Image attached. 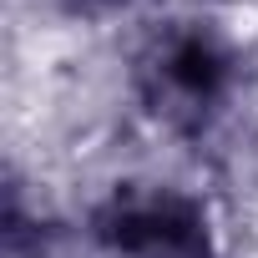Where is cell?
<instances>
[{
	"label": "cell",
	"mask_w": 258,
	"mask_h": 258,
	"mask_svg": "<svg viewBox=\"0 0 258 258\" xmlns=\"http://www.w3.org/2000/svg\"><path fill=\"white\" fill-rule=\"evenodd\" d=\"M243 61L213 21H162L132 56V96L152 126L172 137H203L228 116Z\"/></svg>",
	"instance_id": "cell-1"
},
{
	"label": "cell",
	"mask_w": 258,
	"mask_h": 258,
	"mask_svg": "<svg viewBox=\"0 0 258 258\" xmlns=\"http://www.w3.org/2000/svg\"><path fill=\"white\" fill-rule=\"evenodd\" d=\"M96 258H218L208 208L167 182H116L91 208Z\"/></svg>",
	"instance_id": "cell-2"
},
{
	"label": "cell",
	"mask_w": 258,
	"mask_h": 258,
	"mask_svg": "<svg viewBox=\"0 0 258 258\" xmlns=\"http://www.w3.org/2000/svg\"><path fill=\"white\" fill-rule=\"evenodd\" d=\"M56 6H66L71 16H116V11L132 6V0H56Z\"/></svg>",
	"instance_id": "cell-3"
}]
</instances>
